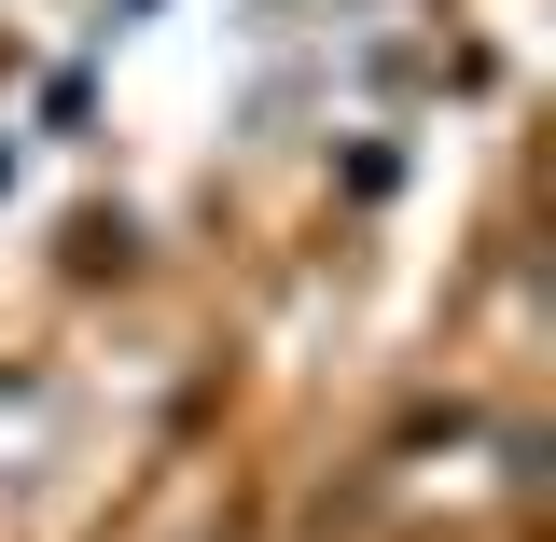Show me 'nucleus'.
Segmentation results:
<instances>
[]
</instances>
